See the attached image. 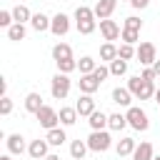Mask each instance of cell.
<instances>
[{"instance_id": "cell-35", "label": "cell", "mask_w": 160, "mask_h": 160, "mask_svg": "<svg viewBox=\"0 0 160 160\" xmlns=\"http://www.w3.org/2000/svg\"><path fill=\"white\" fill-rule=\"evenodd\" d=\"M125 28L128 30H142V20L135 18V15H130V18H125Z\"/></svg>"}, {"instance_id": "cell-36", "label": "cell", "mask_w": 160, "mask_h": 160, "mask_svg": "<svg viewBox=\"0 0 160 160\" xmlns=\"http://www.w3.org/2000/svg\"><path fill=\"white\" fill-rule=\"evenodd\" d=\"M92 75H95V78H98V80H100V82H105V80H108V78H110V68H108V65H98V68H95V72H92Z\"/></svg>"}, {"instance_id": "cell-10", "label": "cell", "mask_w": 160, "mask_h": 160, "mask_svg": "<svg viewBox=\"0 0 160 160\" xmlns=\"http://www.w3.org/2000/svg\"><path fill=\"white\" fill-rule=\"evenodd\" d=\"M100 32H102V38H105V42H112V40H118L120 35H122V30H120V25L115 22V20H100Z\"/></svg>"}, {"instance_id": "cell-16", "label": "cell", "mask_w": 160, "mask_h": 160, "mask_svg": "<svg viewBox=\"0 0 160 160\" xmlns=\"http://www.w3.org/2000/svg\"><path fill=\"white\" fill-rule=\"evenodd\" d=\"M152 158H155L152 142H148V140L138 142V148H135V152H132V160H152Z\"/></svg>"}, {"instance_id": "cell-21", "label": "cell", "mask_w": 160, "mask_h": 160, "mask_svg": "<svg viewBox=\"0 0 160 160\" xmlns=\"http://www.w3.org/2000/svg\"><path fill=\"white\" fill-rule=\"evenodd\" d=\"M78 110H75V105L72 108H60V125L62 128H70V125H75L78 122Z\"/></svg>"}, {"instance_id": "cell-30", "label": "cell", "mask_w": 160, "mask_h": 160, "mask_svg": "<svg viewBox=\"0 0 160 160\" xmlns=\"http://www.w3.org/2000/svg\"><path fill=\"white\" fill-rule=\"evenodd\" d=\"M110 75H115V78H120V75H125L128 72V60H120V58H115L110 65Z\"/></svg>"}, {"instance_id": "cell-9", "label": "cell", "mask_w": 160, "mask_h": 160, "mask_svg": "<svg viewBox=\"0 0 160 160\" xmlns=\"http://www.w3.org/2000/svg\"><path fill=\"white\" fill-rule=\"evenodd\" d=\"M50 32H52L55 38H62V35H68V32H70V18H68L65 12H58V15H52Z\"/></svg>"}, {"instance_id": "cell-24", "label": "cell", "mask_w": 160, "mask_h": 160, "mask_svg": "<svg viewBox=\"0 0 160 160\" xmlns=\"http://www.w3.org/2000/svg\"><path fill=\"white\" fill-rule=\"evenodd\" d=\"M90 148H88V140H72L70 142V155H72V160H85V152H88Z\"/></svg>"}, {"instance_id": "cell-25", "label": "cell", "mask_w": 160, "mask_h": 160, "mask_svg": "<svg viewBox=\"0 0 160 160\" xmlns=\"http://www.w3.org/2000/svg\"><path fill=\"white\" fill-rule=\"evenodd\" d=\"M72 58V48L68 45V42H58L55 48H52V60L55 62H60V60H70Z\"/></svg>"}, {"instance_id": "cell-29", "label": "cell", "mask_w": 160, "mask_h": 160, "mask_svg": "<svg viewBox=\"0 0 160 160\" xmlns=\"http://www.w3.org/2000/svg\"><path fill=\"white\" fill-rule=\"evenodd\" d=\"M25 35H28V28H25L22 22H15V25H10V28H8V38H10V40H15V42L25 40Z\"/></svg>"}, {"instance_id": "cell-34", "label": "cell", "mask_w": 160, "mask_h": 160, "mask_svg": "<svg viewBox=\"0 0 160 160\" xmlns=\"http://www.w3.org/2000/svg\"><path fill=\"white\" fill-rule=\"evenodd\" d=\"M0 25L8 30L10 25H15V18H12V10H0Z\"/></svg>"}, {"instance_id": "cell-17", "label": "cell", "mask_w": 160, "mask_h": 160, "mask_svg": "<svg viewBox=\"0 0 160 160\" xmlns=\"http://www.w3.org/2000/svg\"><path fill=\"white\" fill-rule=\"evenodd\" d=\"M50 22H52V18H48L45 12H35L30 20V28L35 32H45V30H50Z\"/></svg>"}, {"instance_id": "cell-4", "label": "cell", "mask_w": 160, "mask_h": 160, "mask_svg": "<svg viewBox=\"0 0 160 160\" xmlns=\"http://www.w3.org/2000/svg\"><path fill=\"white\" fill-rule=\"evenodd\" d=\"M125 118H128V125H130L132 130H138V132H145V130L150 128L148 112H145L142 108H138V105H130V108L125 110Z\"/></svg>"}, {"instance_id": "cell-39", "label": "cell", "mask_w": 160, "mask_h": 160, "mask_svg": "<svg viewBox=\"0 0 160 160\" xmlns=\"http://www.w3.org/2000/svg\"><path fill=\"white\" fill-rule=\"evenodd\" d=\"M130 5H132L135 10H142V8H148V5H150V0H130Z\"/></svg>"}, {"instance_id": "cell-28", "label": "cell", "mask_w": 160, "mask_h": 160, "mask_svg": "<svg viewBox=\"0 0 160 160\" xmlns=\"http://www.w3.org/2000/svg\"><path fill=\"white\" fill-rule=\"evenodd\" d=\"M12 18H15V22H30L32 20V12H30V8L28 5H15L12 8Z\"/></svg>"}, {"instance_id": "cell-18", "label": "cell", "mask_w": 160, "mask_h": 160, "mask_svg": "<svg viewBox=\"0 0 160 160\" xmlns=\"http://www.w3.org/2000/svg\"><path fill=\"white\" fill-rule=\"evenodd\" d=\"M122 128H128V118H125V112H110V115H108V130L120 132Z\"/></svg>"}, {"instance_id": "cell-23", "label": "cell", "mask_w": 160, "mask_h": 160, "mask_svg": "<svg viewBox=\"0 0 160 160\" xmlns=\"http://www.w3.org/2000/svg\"><path fill=\"white\" fill-rule=\"evenodd\" d=\"M45 140L50 142V148H60V145L68 140V135H65V130H62V128H52V130H48Z\"/></svg>"}, {"instance_id": "cell-42", "label": "cell", "mask_w": 160, "mask_h": 160, "mask_svg": "<svg viewBox=\"0 0 160 160\" xmlns=\"http://www.w3.org/2000/svg\"><path fill=\"white\" fill-rule=\"evenodd\" d=\"M0 160H12V155H10V152H5V155H0Z\"/></svg>"}, {"instance_id": "cell-41", "label": "cell", "mask_w": 160, "mask_h": 160, "mask_svg": "<svg viewBox=\"0 0 160 160\" xmlns=\"http://www.w3.org/2000/svg\"><path fill=\"white\" fill-rule=\"evenodd\" d=\"M45 160H60V155H55V152H50V155H48Z\"/></svg>"}, {"instance_id": "cell-11", "label": "cell", "mask_w": 160, "mask_h": 160, "mask_svg": "<svg viewBox=\"0 0 160 160\" xmlns=\"http://www.w3.org/2000/svg\"><path fill=\"white\" fill-rule=\"evenodd\" d=\"M5 148H8V152H10V155H22V152L28 150V145H25V138H22L20 132H12V135H8V138H5Z\"/></svg>"}, {"instance_id": "cell-6", "label": "cell", "mask_w": 160, "mask_h": 160, "mask_svg": "<svg viewBox=\"0 0 160 160\" xmlns=\"http://www.w3.org/2000/svg\"><path fill=\"white\" fill-rule=\"evenodd\" d=\"M38 122L45 128V130H52V128H60V112L55 110V108H50V105H42L40 110H38Z\"/></svg>"}, {"instance_id": "cell-19", "label": "cell", "mask_w": 160, "mask_h": 160, "mask_svg": "<svg viewBox=\"0 0 160 160\" xmlns=\"http://www.w3.org/2000/svg\"><path fill=\"white\" fill-rule=\"evenodd\" d=\"M42 105H45V102H42V95H40V92H28V95H25V110H28V112L38 115V110H40Z\"/></svg>"}, {"instance_id": "cell-20", "label": "cell", "mask_w": 160, "mask_h": 160, "mask_svg": "<svg viewBox=\"0 0 160 160\" xmlns=\"http://www.w3.org/2000/svg\"><path fill=\"white\" fill-rule=\"evenodd\" d=\"M135 148H138V140L135 138H122L115 150H118V158H128V155L135 152Z\"/></svg>"}, {"instance_id": "cell-33", "label": "cell", "mask_w": 160, "mask_h": 160, "mask_svg": "<svg viewBox=\"0 0 160 160\" xmlns=\"http://www.w3.org/2000/svg\"><path fill=\"white\" fill-rule=\"evenodd\" d=\"M122 42H128V45H135L138 42V38H140V30H128V28H122Z\"/></svg>"}, {"instance_id": "cell-7", "label": "cell", "mask_w": 160, "mask_h": 160, "mask_svg": "<svg viewBox=\"0 0 160 160\" xmlns=\"http://www.w3.org/2000/svg\"><path fill=\"white\" fill-rule=\"evenodd\" d=\"M135 58H138V62H140L142 68H152V65H155V60H158V50H155V45H152V42H140V45H138Z\"/></svg>"}, {"instance_id": "cell-22", "label": "cell", "mask_w": 160, "mask_h": 160, "mask_svg": "<svg viewBox=\"0 0 160 160\" xmlns=\"http://www.w3.org/2000/svg\"><path fill=\"white\" fill-rule=\"evenodd\" d=\"M88 122H90V130H108V115L102 110H95L88 118Z\"/></svg>"}, {"instance_id": "cell-12", "label": "cell", "mask_w": 160, "mask_h": 160, "mask_svg": "<svg viewBox=\"0 0 160 160\" xmlns=\"http://www.w3.org/2000/svg\"><path fill=\"white\" fill-rule=\"evenodd\" d=\"M75 110H78L80 118H90V115L98 110V108H95V98H92V95H80L78 102H75Z\"/></svg>"}, {"instance_id": "cell-8", "label": "cell", "mask_w": 160, "mask_h": 160, "mask_svg": "<svg viewBox=\"0 0 160 160\" xmlns=\"http://www.w3.org/2000/svg\"><path fill=\"white\" fill-rule=\"evenodd\" d=\"M28 155L32 158V160H45L48 155H50V142L42 138H38V140H30V145H28Z\"/></svg>"}, {"instance_id": "cell-27", "label": "cell", "mask_w": 160, "mask_h": 160, "mask_svg": "<svg viewBox=\"0 0 160 160\" xmlns=\"http://www.w3.org/2000/svg\"><path fill=\"white\" fill-rule=\"evenodd\" d=\"M95 68H98V60L90 58V55H82V58L78 60V70H80V75H90V72H95Z\"/></svg>"}, {"instance_id": "cell-44", "label": "cell", "mask_w": 160, "mask_h": 160, "mask_svg": "<svg viewBox=\"0 0 160 160\" xmlns=\"http://www.w3.org/2000/svg\"><path fill=\"white\" fill-rule=\"evenodd\" d=\"M152 160H160V155H155V158H152Z\"/></svg>"}, {"instance_id": "cell-15", "label": "cell", "mask_w": 160, "mask_h": 160, "mask_svg": "<svg viewBox=\"0 0 160 160\" xmlns=\"http://www.w3.org/2000/svg\"><path fill=\"white\" fill-rule=\"evenodd\" d=\"M110 98H112V102L120 105V108H130V105H132V92H130L128 88H115V90L110 92Z\"/></svg>"}, {"instance_id": "cell-26", "label": "cell", "mask_w": 160, "mask_h": 160, "mask_svg": "<svg viewBox=\"0 0 160 160\" xmlns=\"http://www.w3.org/2000/svg\"><path fill=\"white\" fill-rule=\"evenodd\" d=\"M115 58H118V45H115V42H102V45H100V60L110 65Z\"/></svg>"}, {"instance_id": "cell-31", "label": "cell", "mask_w": 160, "mask_h": 160, "mask_svg": "<svg viewBox=\"0 0 160 160\" xmlns=\"http://www.w3.org/2000/svg\"><path fill=\"white\" fill-rule=\"evenodd\" d=\"M135 52H138V48H135V45H128V42H122V45L118 48V58H120V60H132Z\"/></svg>"}, {"instance_id": "cell-37", "label": "cell", "mask_w": 160, "mask_h": 160, "mask_svg": "<svg viewBox=\"0 0 160 160\" xmlns=\"http://www.w3.org/2000/svg\"><path fill=\"white\" fill-rule=\"evenodd\" d=\"M10 112H12V100L5 95V98H0V115H5V118H8Z\"/></svg>"}, {"instance_id": "cell-1", "label": "cell", "mask_w": 160, "mask_h": 160, "mask_svg": "<svg viewBox=\"0 0 160 160\" xmlns=\"http://www.w3.org/2000/svg\"><path fill=\"white\" fill-rule=\"evenodd\" d=\"M75 28L80 35H92L95 28H98V18H95V10L88 8V5H80L75 10Z\"/></svg>"}, {"instance_id": "cell-14", "label": "cell", "mask_w": 160, "mask_h": 160, "mask_svg": "<svg viewBox=\"0 0 160 160\" xmlns=\"http://www.w3.org/2000/svg\"><path fill=\"white\" fill-rule=\"evenodd\" d=\"M78 85H80V92H82V95H92L95 90H100V85H102V82L90 72V75H80Z\"/></svg>"}, {"instance_id": "cell-2", "label": "cell", "mask_w": 160, "mask_h": 160, "mask_svg": "<svg viewBox=\"0 0 160 160\" xmlns=\"http://www.w3.org/2000/svg\"><path fill=\"white\" fill-rule=\"evenodd\" d=\"M128 90L132 92V98L135 100H150V98H155V82H150V80H145V78H140V75H130L128 78Z\"/></svg>"}, {"instance_id": "cell-13", "label": "cell", "mask_w": 160, "mask_h": 160, "mask_svg": "<svg viewBox=\"0 0 160 160\" xmlns=\"http://www.w3.org/2000/svg\"><path fill=\"white\" fill-rule=\"evenodd\" d=\"M115 8H118V0H98L92 10H95V18L98 20H108L115 12Z\"/></svg>"}, {"instance_id": "cell-32", "label": "cell", "mask_w": 160, "mask_h": 160, "mask_svg": "<svg viewBox=\"0 0 160 160\" xmlns=\"http://www.w3.org/2000/svg\"><path fill=\"white\" fill-rule=\"evenodd\" d=\"M55 65H58V72H65V75H70L72 70H78V60H75V58L60 60V62H55Z\"/></svg>"}, {"instance_id": "cell-5", "label": "cell", "mask_w": 160, "mask_h": 160, "mask_svg": "<svg viewBox=\"0 0 160 160\" xmlns=\"http://www.w3.org/2000/svg\"><path fill=\"white\" fill-rule=\"evenodd\" d=\"M110 145H112L110 130H90V135H88V148H90L92 152H105Z\"/></svg>"}, {"instance_id": "cell-3", "label": "cell", "mask_w": 160, "mask_h": 160, "mask_svg": "<svg viewBox=\"0 0 160 160\" xmlns=\"http://www.w3.org/2000/svg\"><path fill=\"white\" fill-rule=\"evenodd\" d=\"M70 88H72L70 75H65V72H55L52 75V80H50V95L55 100H65L70 95Z\"/></svg>"}, {"instance_id": "cell-40", "label": "cell", "mask_w": 160, "mask_h": 160, "mask_svg": "<svg viewBox=\"0 0 160 160\" xmlns=\"http://www.w3.org/2000/svg\"><path fill=\"white\" fill-rule=\"evenodd\" d=\"M152 70H155V75L160 78V60H155V65H152Z\"/></svg>"}, {"instance_id": "cell-43", "label": "cell", "mask_w": 160, "mask_h": 160, "mask_svg": "<svg viewBox=\"0 0 160 160\" xmlns=\"http://www.w3.org/2000/svg\"><path fill=\"white\" fill-rule=\"evenodd\" d=\"M155 102H158V105H160V88H158V90H155Z\"/></svg>"}, {"instance_id": "cell-38", "label": "cell", "mask_w": 160, "mask_h": 160, "mask_svg": "<svg viewBox=\"0 0 160 160\" xmlns=\"http://www.w3.org/2000/svg\"><path fill=\"white\" fill-rule=\"evenodd\" d=\"M140 78H145V80H150V82H155V80H158V75H155V70H152V68H142Z\"/></svg>"}]
</instances>
